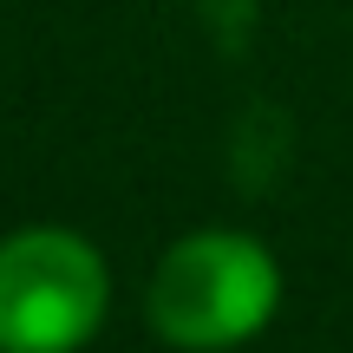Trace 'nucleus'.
<instances>
[{
  "label": "nucleus",
  "mask_w": 353,
  "mask_h": 353,
  "mask_svg": "<svg viewBox=\"0 0 353 353\" xmlns=\"http://www.w3.org/2000/svg\"><path fill=\"white\" fill-rule=\"evenodd\" d=\"M281 255L229 223L183 229L144 275V327L170 353H236L281 314Z\"/></svg>",
  "instance_id": "1"
},
{
  "label": "nucleus",
  "mask_w": 353,
  "mask_h": 353,
  "mask_svg": "<svg viewBox=\"0 0 353 353\" xmlns=\"http://www.w3.org/2000/svg\"><path fill=\"white\" fill-rule=\"evenodd\" d=\"M112 321V262L72 223L0 236V353H85Z\"/></svg>",
  "instance_id": "2"
}]
</instances>
